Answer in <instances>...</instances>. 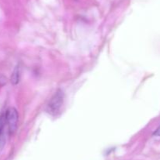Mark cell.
I'll list each match as a JSON object with an SVG mask.
<instances>
[{
	"instance_id": "obj_3",
	"label": "cell",
	"mask_w": 160,
	"mask_h": 160,
	"mask_svg": "<svg viewBox=\"0 0 160 160\" xmlns=\"http://www.w3.org/2000/svg\"><path fill=\"white\" fill-rule=\"evenodd\" d=\"M11 83L12 85H17L20 82V67L19 66H17V67L14 68L13 72H12V75H11Z\"/></svg>"
},
{
	"instance_id": "obj_2",
	"label": "cell",
	"mask_w": 160,
	"mask_h": 160,
	"mask_svg": "<svg viewBox=\"0 0 160 160\" xmlns=\"http://www.w3.org/2000/svg\"><path fill=\"white\" fill-rule=\"evenodd\" d=\"M18 112L14 108H9L6 112V124L10 134L15 133L18 125Z\"/></svg>"
},
{
	"instance_id": "obj_1",
	"label": "cell",
	"mask_w": 160,
	"mask_h": 160,
	"mask_svg": "<svg viewBox=\"0 0 160 160\" xmlns=\"http://www.w3.org/2000/svg\"><path fill=\"white\" fill-rule=\"evenodd\" d=\"M64 101V94L62 90L56 91L54 95L51 97L48 105H47L46 111L52 115H56L61 111Z\"/></svg>"
},
{
	"instance_id": "obj_5",
	"label": "cell",
	"mask_w": 160,
	"mask_h": 160,
	"mask_svg": "<svg viewBox=\"0 0 160 160\" xmlns=\"http://www.w3.org/2000/svg\"><path fill=\"white\" fill-rule=\"evenodd\" d=\"M5 144H6V137L4 136V135H2L0 136V152H2V148L4 147Z\"/></svg>"
},
{
	"instance_id": "obj_6",
	"label": "cell",
	"mask_w": 160,
	"mask_h": 160,
	"mask_svg": "<svg viewBox=\"0 0 160 160\" xmlns=\"http://www.w3.org/2000/svg\"><path fill=\"white\" fill-rule=\"evenodd\" d=\"M153 134L155 135V136H160V126L159 128L157 129V130H156V131L154 132V133Z\"/></svg>"
},
{
	"instance_id": "obj_4",
	"label": "cell",
	"mask_w": 160,
	"mask_h": 160,
	"mask_svg": "<svg viewBox=\"0 0 160 160\" xmlns=\"http://www.w3.org/2000/svg\"><path fill=\"white\" fill-rule=\"evenodd\" d=\"M6 124V114H3L0 116V136L2 135L3 129H4V126Z\"/></svg>"
}]
</instances>
